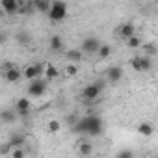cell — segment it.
Segmentation results:
<instances>
[{"mask_svg": "<svg viewBox=\"0 0 158 158\" xmlns=\"http://www.w3.org/2000/svg\"><path fill=\"white\" fill-rule=\"evenodd\" d=\"M76 151H78V154H80V156H89L91 151H93V147H91L89 141H80V143L76 145Z\"/></svg>", "mask_w": 158, "mask_h": 158, "instance_id": "cell-15", "label": "cell"}, {"mask_svg": "<svg viewBox=\"0 0 158 158\" xmlns=\"http://www.w3.org/2000/svg\"><path fill=\"white\" fill-rule=\"evenodd\" d=\"M138 134H141V136L149 138V136H152V134H154V127H152L151 123L143 121V123H139V125H138Z\"/></svg>", "mask_w": 158, "mask_h": 158, "instance_id": "cell-14", "label": "cell"}, {"mask_svg": "<svg viewBox=\"0 0 158 158\" xmlns=\"http://www.w3.org/2000/svg\"><path fill=\"white\" fill-rule=\"evenodd\" d=\"M23 143H24L23 136H11V139H10V145L13 149H23Z\"/></svg>", "mask_w": 158, "mask_h": 158, "instance_id": "cell-23", "label": "cell"}, {"mask_svg": "<svg viewBox=\"0 0 158 158\" xmlns=\"http://www.w3.org/2000/svg\"><path fill=\"white\" fill-rule=\"evenodd\" d=\"M139 63H141V73L152 69V61H151V58H147V56H139Z\"/></svg>", "mask_w": 158, "mask_h": 158, "instance_id": "cell-22", "label": "cell"}, {"mask_svg": "<svg viewBox=\"0 0 158 158\" xmlns=\"http://www.w3.org/2000/svg\"><path fill=\"white\" fill-rule=\"evenodd\" d=\"M101 45H102V43H101L97 37L88 35V37L82 39V43H80V50H82L84 54H97L99 48H101Z\"/></svg>", "mask_w": 158, "mask_h": 158, "instance_id": "cell-3", "label": "cell"}, {"mask_svg": "<svg viewBox=\"0 0 158 158\" xmlns=\"http://www.w3.org/2000/svg\"><path fill=\"white\" fill-rule=\"evenodd\" d=\"M30 108H32L30 99H26V97L17 99V102H15V110H17L19 117H28V115H30Z\"/></svg>", "mask_w": 158, "mask_h": 158, "instance_id": "cell-6", "label": "cell"}, {"mask_svg": "<svg viewBox=\"0 0 158 158\" xmlns=\"http://www.w3.org/2000/svg\"><path fill=\"white\" fill-rule=\"evenodd\" d=\"M11 158H24V151H23V149H13Z\"/></svg>", "mask_w": 158, "mask_h": 158, "instance_id": "cell-30", "label": "cell"}, {"mask_svg": "<svg viewBox=\"0 0 158 158\" xmlns=\"http://www.w3.org/2000/svg\"><path fill=\"white\" fill-rule=\"evenodd\" d=\"M0 117H2L4 123H11V121L15 119V110H4Z\"/></svg>", "mask_w": 158, "mask_h": 158, "instance_id": "cell-24", "label": "cell"}, {"mask_svg": "<svg viewBox=\"0 0 158 158\" xmlns=\"http://www.w3.org/2000/svg\"><path fill=\"white\" fill-rule=\"evenodd\" d=\"M48 45H50V50H52V52H60V50L63 48V39H61L60 35H52L50 41H48Z\"/></svg>", "mask_w": 158, "mask_h": 158, "instance_id": "cell-17", "label": "cell"}, {"mask_svg": "<svg viewBox=\"0 0 158 158\" xmlns=\"http://www.w3.org/2000/svg\"><path fill=\"white\" fill-rule=\"evenodd\" d=\"M76 73H78V67H76L74 63H69V65L65 67V74H67V76H74Z\"/></svg>", "mask_w": 158, "mask_h": 158, "instance_id": "cell-27", "label": "cell"}, {"mask_svg": "<svg viewBox=\"0 0 158 158\" xmlns=\"http://www.w3.org/2000/svg\"><path fill=\"white\" fill-rule=\"evenodd\" d=\"M102 127L104 125L99 115H89V136H101Z\"/></svg>", "mask_w": 158, "mask_h": 158, "instance_id": "cell-8", "label": "cell"}, {"mask_svg": "<svg viewBox=\"0 0 158 158\" xmlns=\"http://www.w3.org/2000/svg\"><path fill=\"white\" fill-rule=\"evenodd\" d=\"M60 128H61L60 119H50V121L47 123V132H48V134H58Z\"/></svg>", "mask_w": 158, "mask_h": 158, "instance_id": "cell-19", "label": "cell"}, {"mask_svg": "<svg viewBox=\"0 0 158 158\" xmlns=\"http://www.w3.org/2000/svg\"><path fill=\"white\" fill-rule=\"evenodd\" d=\"M104 76H106V80H108V82L115 84V82H119V80H121V76H123V69H121L119 65H112V67H108V69L104 71Z\"/></svg>", "mask_w": 158, "mask_h": 158, "instance_id": "cell-5", "label": "cell"}, {"mask_svg": "<svg viewBox=\"0 0 158 158\" xmlns=\"http://www.w3.org/2000/svg\"><path fill=\"white\" fill-rule=\"evenodd\" d=\"M52 23H60L67 17V4L65 2H52V8L47 15Z\"/></svg>", "mask_w": 158, "mask_h": 158, "instance_id": "cell-1", "label": "cell"}, {"mask_svg": "<svg viewBox=\"0 0 158 158\" xmlns=\"http://www.w3.org/2000/svg\"><path fill=\"white\" fill-rule=\"evenodd\" d=\"M4 78H6V82H11V84H13V82H19L21 78H24V76H23V71H21L19 67H15V69H11L10 73H6Z\"/></svg>", "mask_w": 158, "mask_h": 158, "instance_id": "cell-12", "label": "cell"}, {"mask_svg": "<svg viewBox=\"0 0 158 158\" xmlns=\"http://www.w3.org/2000/svg\"><path fill=\"white\" fill-rule=\"evenodd\" d=\"M60 76V71L52 65V63H47L45 65V80H54V78Z\"/></svg>", "mask_w": 158, "mask_h": 158, "instance_id": "cell-16", "label": "cell"}, {"mask_svg": "<svg viewBox=\"0 0 158 158\" xmlns=\"http://www.w3.org/2000/svg\"><path fill=\"white\" fill-rule=\"evenodd\" d=\"M26 91H28V95H30V97H34V99H37V97L45 95V91H47V80H43V78H37V80L28 82Z\"/></svg>", "mask_w": 158, "mask_h": 158, "instance_id": "cell-2", "label": "cell"}, {"mask_svg": "<svg viewBox=\"0 0 158 158\" xmlns=\"http://www.w3.org/2000/svg\"><path fill=\"white\" fill-rule=\"evenodd\" d=\"M15 41H17L19 45H28V43L32 41V37H30V34H28V32L19 30V32L15 34Z\"/></svg>", "mask_w": 158, "mask_h": 158, "instance_id": "cell-18", "label": "cell"}, {"mask_svg": "<svg viewBox=\"0 0 158 158\" xmlns=\"http://www.w3.org/2000/svg\"><path fill=\"white\" fill-rule=\"evenodd\" d=\"M0 8L4 10L6 15H13V13H19L21 2L19 0H2V2H0Z\"/></svg>", "mask_w": 158, "mask_h": 158, "instance_id": "cell-7", "label": "cell"}, {"mask_svg": "<svg viewBox=\"0 0 158 158\" xmlns=\"http://www.w3.org/2000/svg\"><path fill=\"white\" fill-rule=\"evenodd\" d=\"M101 91H102V82L88 84V86L82 89V99H84V101H88V102H91V101H95V99L101 95Z\"/></svg>", "mask_w": 158, "mask_h": 158, "instance_id": "cell-4", "label": "cell"}, {"mask_svg": "<svg viewBox=\"0 0 158 158\" xmlns=\"http://www.w3.org/2000/svg\"><path fill=\"white\" fill-rule=\"evenodd\" d=\"M141 47H143V52H145L147 58H152V56L158 54V48H156L152 43H145V45H141Z\"/></svg>", "mask_w": 158, "mask_h": 158, "instance_id": "cell-20", "label": "cell"}, {"mask_svg": "<svg viewBox=\"0 0 158 158\" xmlns=\"http://www.w3.org/2000/svg\"><path fill=\"white\" fill-rule=\"evenodd\" d=\"M34 6H35V11H39L43 15H48V11L52 8V2H48V0H34Z\"/></svg>", "mask_w": 158, "mask_h": 158, "instance_id": "cell-11", "label": "cell"}, {"mask_svg": "<svg viewBox=\"0 0 158 158\" xmlns=\"http://www.w3.org/2000/svg\"><path fill=\"white\" fill-rule=\"evenodd\" d=\"M10 149H13V147H11L10 143H4V145H2V149H0V152H2V154H8V152H10Z\"/></svg>", "mask_w": 158, "mask_h": 158, "instance_id": "cell-31", "label": "cell"}, {"mask_svg": "<svg viewBox=\"0 0 158 158\" xmlns=\"http://www.w3.org/2000/svg\"><path fill=\"white\" fill-rule=\"evenodd\" d=\"M97 54H99V58H101V60H106V58H110V54H112V47H110V45H106V43H102Z\"/></svg>", "mask_w": 158, "mask_h": 158, "instance_id": "cell-21", "label": "cell"}, {"mask_svg": "<svg viewBox=\"0 0 158 158\" xmlns=\"http://www.w3.org/2000/svg\"><path fill=\"white\" fill-rule=\"evenodd\" d=\"M17 65L15 63H11V61H6V63H2V74H6V73H10L11 69H15Z\"/></svg>", "mask_w": 158, "mask_h": 158, "instance_id": "cell-29", "label": "cell"}, {"mask_svg": "<svg viewBox=\"0 0 158 158\" xmlns=\"http://www.w3.org/2000/svg\"><path fill=\"white\" fill-rule=\"evenodd\" d=\"M65 56H67V60H71L73 63H78V61L84 60V52H82L80 48H71V50L65 52Z\"/></svg>", "mask_w": 158, "mask_h": 158, "instance_id": "cell-13", "label": "cell"}, {"mask_svg": "<svg viewBox=\"0 0 158 158\" xmlns=\"http://www.w3.org/2000/svg\"><path fill=\"white\" fill-rule=\"evenodd\" d=\"M117 158H134V152L130 149H123V151H119Z\"/></svg>", "mask_w": 158, "mask_h": 158, "instance_id": "cell-28", "label": "cell"}, {"mask_svg": "<svg viewBox=\"0 0 158 158\" xmlns=\"http://www.w3.org/2000/svg\"><path fill=\"white\" fill-rule=\"evenodd\" d=\"M73 132H76V134H89V115L78 119V123L73 127Z\"/></svg>", "mask_w": 158, "mask_h": 158, "instance_id": "cell-10", "label": "cell"}, {"mask_svg": "<svg viewBox=\"0 0 158 158\" xmlns=\"http://www.w3.org/2000/svg\"><path fill=\"white\" fill-rule=\"evenodd\" d=\"M130 67H132L134 71L141 73V63H139V56H134V58L130 60Z\"/></svg>", "mask_w": 158, "mask_h": 158, "instance_id": "cell-26", "label": "cell"}, {"mask_svg": "<svg viewBox=\"0 0 158 158\" xmlns=\"http://www.w3.org/2000/svg\"><path fill=\"white\" fill-rule=\"evenodd\" d=\"M117 35H119V37H125V39L128 41L130 37L136 35V28H134V24H132V23H125V24H121V26L117 28Z\"/></svg>", "mask_w": 158, "mask_h": 158, "instance_id": "cell-9", "label": "cell"}, {"mask_svg": "<svg viewBox=\"0 0 158 158\" xmlns=\"http://www.w3.org/2000/svg\"><path fill=\"white\" fill-rule=\"evenodd\" d=\"M127 45H128L130 48H138V47H141V39H139L138 35H134V37H130V39L127 41Z\"/></svg>", "mask_w": 158, "mask_h": 158, "instance_id": "cell-25", "label": "cell"}]
</instances>
